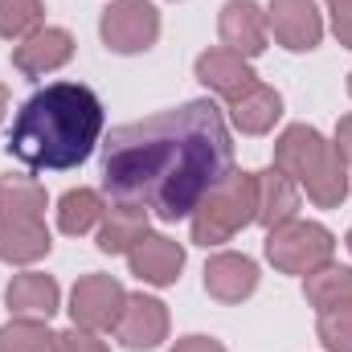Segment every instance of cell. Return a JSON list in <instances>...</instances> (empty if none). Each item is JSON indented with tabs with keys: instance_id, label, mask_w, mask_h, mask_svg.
<instances>
[{
	"instance_id": "5",
	"label": "cell",
	"mask_w": 352,
	"mask_h": 352,
	"mask_svg": "<svg viewBox=\"0 0 352 352\" xmlns=\"http://www.w3.org/2000/svg\"><path fill=\"white\" fill-rule=\"evenodd\" d=\"M266 258L274 270L283 274H311L320 266H328L336 258V234L320 221H283L274 230H266Z\"/></svg>"
},
{
	"instance_id": "21",
	"label": "cell",
	"mask_w": 352,
	"mask_h": 352,
	"mask_svg": "<svg viewBox=\"0 0 352 352\" xmlns=\"http://www.w3.org/2000/svg\"><path fill=\"white\" fill-rule=\"evenodd\" d=\"M303 299L316 307V311H332V307H344L352 303V266H320L303 278Z\"/></svg>"
},
{
	"instance_id": "29",
	"label": "cell",
	"mask_w": 352,
	"mask_h": 352,
	"mask_svg": "<svg viewBox=\"0 0 352 352\" xmlns=\"http://www.w3.org/2000/svg\"><path fill=\"white\" fill-rule=\"evenodd\" d=\"M336 148H340V156H344V164H349L352 173V115H344L340 123H336V140H332Z\"/></svg>"
},
{
	"instance_id": "22",
	"label": "cell",
	"mask_w": 352,
	"mask_h": 352,
	"mask_svg": "<svg viewBox=\"0 0 352 352\" xmlns=\"http://www.w3.org/2000/svg\"><path fill=\"white\" fill-rule=\"evenodd\" d=\"M37 217L45 221V188L33 176H0V221Z\"/></svg>"
},
{
	"instance_id": "25",
	"label": "cell",
	"mask_w": 352,
	"mask_h": 352,
	"mask_svg": "<svg viewBox=\"0 0 352 352\" xmlns=\"http://www.w3.org/2000/svg\"><path fill=\"white\" fill-rule=\"evenodd\" d=\"M316 336H320V344L328 352H352V303L332 307V311H320Z\"/></svg>"
},
{
	"instance_id": "11",
	"label": "cell",
	"mask_w": 352,
	"mask_h": 352,
	"mask_svg": "<svg viewBox=\"0 0 352 352\" xmlns=\"http://www.w3.org/2000/svg\"><path fill=\"white\" fill-rule=\"evenodd\" d=\"M127 266L148 287H173L176 278H180V270H184V246L173 242L168 234H144L131 246Z\"/></svg>"
},
{
	"instance_id": "10",
	"label": "cell",
	"mask_w": 352,
	"mask_h": 352,
	"mask_svg": "<svg viewBox=\"0 0 352 352\" xmlns=\"http://www.w3.org/2000/svg\"><path fill=\"white\" fill-rule=\"evenodd\" d=\"M115 340L131 352H148L160 349L168 340V307L156 299V295H127L123 303V316L115 324Z\"/></svg>"
},
{
	"instance_id": "6",
	"label": "cell",
	"mask_w": 352,
	"mask_h": 352,
	"mask_svg": "<svg viewBox=\"0 0 352 352\" xmlns=\"http://www.w3.org/2000/svg\"><path fill=\"white\" fill-rule=\"evenodd\" d=\"M98 37L111 54H148L160 41V12L152 0H111L98 16Z\"/></svg>"
},
{
	"instance_id": "19",
	"label": "cell",
	"mask_w": 352,
	"mask_h": 352,
	"mask_svg": "<svg viewBox=\"0 0 352 352\" xmlns=\"http://www.w3.org/2000/svg\"><path fill=\"white\" fill-rule=\"evenodd\" d=\"M283 115V94L266 82H254L246 94H238L230 102V119L242 135H266Z\"/></svg>"
},
{
	"instance_id": "3",
	"label": "cell",
	"mask_w": 352,
	"mask_h": 352,
	"mask_svg": "<svg viewBox=\"0 0 352 352\" xmlns=\"http://www.w3.org/2000/svg\"><path fill=\"white\" fill-rule=\"evenodd\" d=\"M274 168H283L320 209H340L349 197L352 173L340 148L307 123H291L274 140Z\"/></svg>"
},
{
	"instance_id": "16",
	"label": "cell",
	"mask_w": 352,
	"mask_h": 352,
	"mask_svg": "<svg viewBox=\"0 0 352 352\" xmlns=\"http://www.w3.org/2000/svg\"><path fill=\"white\" fill-rule=\"evenodd\" d=\"M4 303L12 316H29V320H50L62 307V287L54 274L41 270H25L4 287Z\"/></svg>"
},
{
	"instance_id": "28",
	"label": "cell",
	"mask_w": 352,
	"mask_h": 352,
	"mask_svg": "<svg viewBox=\"0 0 352 352\" xmlns=\"http://www.w3.org/2000/svg\"><path fill=\"white\" fill-rule=\"evenodd\" d=\"M173 352H226L221 340H213V336H184V340H176Z\"/></svg>"
},
{
	"instance_id": "24",
	"label": "cell",
	"mask_w": 352,
	"mask_h": 352,
	"mask_svg": "<svg viewBox=\"0 0 352 352\" xmlns=\"http://www.w3.org/2000/svg\"><path fill=\"white\" fill-rule=\"evenodd\" d=\"M45 21V4L41 0H0V37L4 41H21L33 29H41Z\"/></svg>"
},
{
	"instance_id": "23",
	"label": "cell",
	"mask_w": 352,
	"mask_h": 352,
	"mask_svg": "<svg viewBox=\"0 0 352 352\" xmlns=\"http://www.w3.org/2000/svg\"><path fill=\"white\" fill-rule=\"evenodd\" d=\"M50 320H29L16 316L0 328V352H54V332L45 328Z\"/></svg>"
},
{
	"instance_id": "31",
	"label": "cell",
	"mask_w": 352,
	"mask_h": 352,
	"mask_svg": "<svg viewBox=\"0 0 352 352\" xmlns=\"http://www.w3.org/2000/svg\"><path fill=\"white\" fill-rule=\"evenodd\" d=\"M344 246H349V254H352V230H349V238H344Z\"/></svg>"
},
{
	"instance_id": "26",
	"label": "cell",
	"mask_w": 352,
	"mask_h": 352,
	"mask_svg": "<svg viewBox=\"0 0 352 352\" xmlns=\"http://www.w3.org/2000/svg\"><path fill=\"white\" fill-rule=\"evenodd\" d=\"M54 352H111V349L98 340V332H87V328L74 324V328L54 336Z\"/></svg>"
},
{
	"instance_id": "15",
	"label": "cell",
	"mask_w": 352,
	"mask_h": 352,
	"mask_svg": "<svg viewBox=\"0 0 352 352\" xmlns=\"http://www.w3.org/2000/svg\"><path fill=\"white\" fill-rule=\"evenodd\" d=\"M295 209H299V184L283 168L270 164L263 173H254V221L258 226L274 230V226L291 221Z\"/></svg>"
},
{
	"instance_id": "4",
	"label": "cell",
	"mask_w": 352,
	"mask_h": 352,
	"mask_svg": "<svg viewBox=\"0 0 352 352\" xmlns=\"http://www.w3.org/2000/svg\"><path fill=\"white\" fill-rule=\"evenodd\" d=\"M192 242L197 246H221V242H230L238 230H246L250 221H254V173H234L226 176V180H217L205 197H201V205L192 209Z\"/></svg>"
},
{
	"instance_id": "13",
	"label": "cell",
	"mask_w": 352,
	"mask_h": 352,
	"mask_svg": "<svg viewBox=\"0 0 352 352\" xmlns=\"http://www.w3.org/2000/svg\"><path fill=\"white\" fill-rule=\"evenodd\" d=\"M192 70H197V82H201V87H209L213 94H221V98H230V102L258 82L250 58H242V54H234V50H226V45L205 50Z\"/></svg>"
},
{
	"instance_id": "20",
	"label": "cell",
	"mask_w": 352,
	"mask_h": 352,
	"mask_svg": "<svg viewBox=\"0 0 352 352\" xmlns=\"http://www.w3.org/2000/svg\"><path fill=\"white\" fill-rule=\"evenodd\" d=\"M102 213H107L102 192H94V188H70L58 201V230L70 234V238H82L90 230H98Z\"/></svg>"
},
{
	"instance_id": "32",
	"label": "cell",
	"mask_w": 352,
	"mask_h": 352,
	"mask_svg": "<svg viewBox=\"0 0 352 352\" xmlns=\"http://www.w3.org/2000/svg\"><path fill=\"white\" fill-rule=\"evenodd\" d=\"M349 94H352V74H349Z\"/></svg>"
},
{
	"instance_id": "18",
	"label": "cell",
	"mask_w": 352,
	"mask_h": 352,
	"mask_svg": "<svg viewBox=\"0 0 352 352\" xmlns=\"http://www.w3.org/2000/svg\"><path fill=\"white\" fill-rule=\"evenodd\" d=\"M148 221H152V217H148L144 209L123 205V201H111L107 213H102V221H98L94 242H98L102 254H131V246H135L144 234H152Z\"/></svg>"
},
{
	"instance_id": "7",
	"label": "cell",
	"mask_w": 352,
	"mask_h": 352,
	"mask_svg": "<svg viewBox=\"0 0 352 352\" xmlns=\"http://www.w3.org/2000/svg\"><path fill=\"white\" fill-rule=\"evenodd\" d=\"M127 291L111 274H82L70 291V320L87 332H115Z\"/></svg>"
},
{
	"instance_id": "12",
	"label": "cell",
	"mask_w": 352,
	"mask_h": 352,
	"mask_svg": "<svg viewBox=\"0 0 352 352\" xmlns=\"http://www.w3.org/2000/svg\"><path fill=\"white\" fill-rule=\"evenodd\" d=\"M205 291L217 303H242L258 291V263L250 254L221 250L205 263Z\"/></svg>"
},
{
	"instance_id": "1",
	"label": "cell",
	"mask_w": 352,
	"mask_h": 352,
	"mask_svg": "<svg viewBox=\"0 0 352 352\" xmlns=\"http://www.w3.org/2000/svg\"><path fill=\"white\" fill-rule=\"evenodd\" d=\"M234 173V140L209 98L123 123L102 140V192L148 217H192L201 197Z\"/></svg>"
},
{
	"instance_id": "2",
	"label": "cell",
	"mask_w": 352,
	"mask_h": 352,
	"mask_svg": "<svg viewBox=\"0 0 352 352\" xmlns=\"http://www.w3.org/2000/svg\"><path fill=\"white\" fill-rule=\"evenodd\" d=\"M102 98L82 82H50L21 102L8 131V156L33 173L78 168L102 140Z\"/></svg>"
},
{
	"instance_id": "17",
	"label": "cell",
	"mask_w": 352,
	"mask_h": 352,
	"mask_svg": "<svg viewBox=\"0 0 352 352\" xmlns=\"http://www.w3.org/2000/svg\"><path fill=\"white\" fill-rule=\"evenodd\" d=\"M50 250H54V238H50L45 221H37V217L0 221V263L29 266V263H37V258H45Z\"/></svg>"
},
{
	"instance_id": "8",
	"label": "cell",
	"mask_w": 352,
	"mask_h": 352,
	"mask_svg": "<svg viewBox=\"0 0 352 352\" xmlns=\"http://www.w3.org/2000/svg\"><path fill=\"white\" fill-rule=\"evenodd\" d=\"M266 29L291 54H311L324 41V16L311 0H270L266 4Z\"/></svg>"
},
{
	"instance_id": "27",
	"label": "cell",
	"mask_w": 352,
	"mask_h": 352,
	"mask_svg": "<svg viewBox=\"0 0 352 352\" xmlns=\"http://www.w3.org/2000/svg\"><path fill=\"white\" fill-rule=\"evenodd\" d=\"M328 16H332V33L336 41L352 50V0H328Z\"/></svg>"
},
{
	"instance_id": "9",
	"label": "cell",
	"mask_w": 352,
	"mask_h": 352,
	"mask_svg": "<svg viewBox=\"0 0 352 352\" xmlns=\"http://www.w3.org/2000/svg\"><path fill=\"white\" fill-rule=\"evenodd\" d=\"M74 58V33L62 25H41L12 45V66L25 78H45Z\"/></svg>"
},
{
	"instance_id": "14",
	"label": "cell",
	"mask_w": 352,
	"mask_h": 352,
	"mask_svg": "<svg viewBox=\"0 0 352 352\" xmlns=\"http://www.w3.org/2000/svg\"><path fill=\"white\" fill-rule=\"evenodd\" d=\"M217 33L226 50L242 58H258L266 50V8H258L254 0H226L217 16Z\"/></svg>"
},
{
	"instance_id": "30",
	"label": "cell",
	"mask_w": 352,
	"mask_h": 352,
	"mask_svg": "<svg viewBox=\"0 0 352 352\" xmlns=\"http://www.w3.org/2000/svg\"><path fill=\"white\" fill-rule=\"evenodd\" d=\"M4 111H8V87L0 82V119H4Z\"/></svg>"
}]
</instances>
